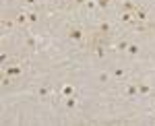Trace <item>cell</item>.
<instances>
[{
	"label": "cell",
	"instance_id": "277c9868",
	"mask_svg": "<svg viewBox=\"0 0 155 126\" xmlns=\"http://www.w3.org/2000/svg\"><path fill=\"white\" fill-rule=\"evenodd\" d=\"M8 77H17V75H21L23 72V68L21 66H6V70H4Z\"/></svg>",
	"mask_w": 155,
	"mask_h": 126
},
{
	"label": "cell",
	"instance_id": "3957f363",
	"mask_svg": "<svg viewBox=\"0 0 155 126\" xmlns=\"http://www.w3.org/2000/svg\"><path fill=\"white\" fill-rule=\"evenodd\" d=\"M137 93H139V83H130L126 87V97H134Z\"/></svg>",
	"mask_w": 155,
	"mask_h": 126
},
{
	"label": "cell",
	"instance_id": "7c38bea8",
	"mask_svg": "<svg viewBox=\"0 0 155 126\" xmlns=\"http://www.w3.org/2000/svg\"><path fill=\"white\" fill-rule=\"evenodd\" d=\"M139 93H141V95H147V93H151V87H149V85H143V83H139Z\"/></svg>",
	"mask_w": 155,
	"mask_h": 126
},
{
	"label": "cell",
	"instance_id": "8fae6325",
	"mask_svg": "<svg viewBox=\"0 0 155 126\" xmlns=\"http://www.w3.org/2000/svg\"><path fill=\"white\" fill-rule=\"evenodd\" d=\"M126 52H128L130 56H137V54H139V46H137V44H128V50H126Z\"/></svg>",
	"mask_w": 155,
	"mask_h": 126
},
{
	"label": "cell",
	"instance_id": "44dd1931",
	"mask_svg": "<svg viewBox=\"0 0 155 126\" xmlns=\"http://www.w3.org/2000/svg\"><path fill=\"white\" fill-rule=\"evenodd\" d=\"M2 85H4V87H6V85H11V79H8V75H6V77L2 79Z\"/></svg>",
	"mask_w": 155,
	"mask_h": 126
},
{
	"label": "cell",
	"instance_id": "9a60e30c",
	"mask_svg": "<svg viewBox=\"0 0 155 126\" xmlns=\"http://www.w3.org/2000/svg\"><path fill=\"white\" fill-rule=\"evenodd\" d=\"M85 6H87L89 11H93V8H99V6H97V0H87V2H85Z\"/></svg>",
	"mask_w": 155,
	"mask_h": 126
},
{
	"label": "cell",
	"instance_id": "9c48e42d",
	"mask_svg": "<svg viewBox=\"0 0 155 126\" xmlns=\"http://www.w3.org/2000/svg\"><path fill=\"white\" fill-rule=\"evenodd\" d=\"M128 44H130V41H126V39H120L118 44H116V48H118L120 52H126V50H128Z\"/></svg>",
	"mask_w": 155,
	"mask_h": 126
},
{
	"label": "cell",
	"instance_id": "4fadbf2b",
	"mask_svg": "<svg viewBox=\"0 0 155 126\" xmlns=\"http://www.w3.org/2000/svg\"><path fill=\"white\" fill-rule=\"evenodd\" d=\"M27 19H29V23H37L39 21V15L37 12H27Z\"/></svg>",
	"mask_w": 155,
	"mask_h": 126
},
{
	"label": "cell",
	"instance_id": "e0dca14e",
	"mask_svg": "<svg viewBox=\"0 0 155 126\" xmlns=\"http://www.w3.org/2000/svg\"><path fill=\"white\" fill-rule=\"evenodd\" d=\"M110 4H112V0H97V6H99V8H106Z\"/></svg>",
	"mask_w": 155,
	"mask_h": 126
},
{
	"label": "cell",
	"instance_id": "5b68a950",
	"mask_svg": "<svg viewBox=\"0 0 155 126\" xmlns=\"http://www.w3.org/2000/svg\"><path fill=\"white\" fill-rule=\"evenodd\" d=\"M122 8H124V12H134V11H137V8H139V6H137V4H132V2H128V0H126V2H122Z\"/></svg>",
	"mask_w": 155,
	"mask_h": 126
},
{
	"label": "cell",
	"instance_id": "603a6c76",
	"mask_svg": "<svg viewBox=\"0 0 155 126\" xmlns=\"http://www.w3.org/2000/svg\"><path fill=\"white\" fill-rule=\"evenodd\" d=\"M72 2H74V4H85L87 0H72Z\"/></svg>",
	"mask_w": 155,
	"mask_h": 126
},
{
	"label": "cell",
	"instance_id": "ffe728a7",
	"mask_svg": "<svg viewBox=\"0 0 155 126\" xmlns=\"http://www.w3.org/2000/svg\"><path fill=\"white\" fill-rule=\"evenodd\" d=\"M99 81H101V83H107V75H106V72L99 75Z\"/></svg>",
	"mask_w": 155,
	"mask_h": 126
},
{
	"label": "cell",
	"instance_id": "ac0fdd59",
	"mask_svg": "<svg viewBox=\"0 0 155 126\" xmlns=\"http://www.w3.org/2000/svg\"><path fill=\"white\" fill-rule=\"evenodd\" d=\"M15 23H17V21H12V19H4V21H2V27H12Z\"/></svg>",
	"mask_w": 155,
	"mask_h": 126
},
{
	"label": "cell",
	"instance_id": "6da1fadb",
	"mask_svg": "<svg viewBox=\"0 0 155 126\" xmlns=\"http://www.w3.org/2000/svg\"><path fill=\"white\" fill-rule=\"evenodd\" d=\"M68 37H71L72 41H81L83 39V29L81 27H72L71 31H68Z\"/></svg>",
	"mask_w": 155,
	"mask_h": 126
},
{
	"label": "cell",
	"instance_id": "d6986e66",
	"mask_svg": "<svg viewBox=\"0 0 155 126\" xmlns=\"http://www.w3.org/2000/svg\"><path fill=\"white\" fill-rule=\"evenodd\" d=\"M39 97H48V89H46V87L39 89Z\"/></svg>",
	"mask_w": 155,
	"mask_h": 126
},
{
	"label": "cell",
	"instance_id": "7402d4cb",
	"mask_svg": "<svg viewBox=\"0 0 155 126\" xmlns=\"http://www.w3.org/2000/svg\"><path fill=\"white\" fill-rule=\"evenodd\" d=\"M25 2H27V4H29V6H33V4H35L37 0H25Z\"/></svg>",
	"mask_w": 155,
	"mask_h": 126
},
{
	"label": "cell",
	"instance_id": "30bf717a",
	"mask_svg": "<svg viewBox=\"0 0 155 126\" xmlns=\"http://www.w3.org/2000/svg\"><path fill=\"white\" fill-rule=\"evenodd\" d=\"M66 108H68V110H74V108H77V99H74V95L66 97Z\"/></svg>",
	"mask_w": 155,
	"mask_h": 126
},
{
	"label": "cell",
	"instance_id": "5bb4252c",
	"mask_svg": "<svg viewBox=\"0 0 155 126\" xmlns=\"http://www.w3.org/2000/svg\"><path fill=\"white\" fill-rule=\"evenodd\" d=\"M95 54H97V58H104L106 56V48L104 46H95Z\"/></svg>",
	"mask_w": 155,
	"mask_h": 126
},
{
	"label": "cell",
	"instance_id": "52a82bcc",
	"mask_svg": "<svg viewBox=\"0 0 155 126\" xmlns=\"http://www.w3.org/2000/svg\"><path fill=\"white\" fill-rule=\"evenodd\" d=\"M99 31H101V33H112V25L107 23V21H104V23H99Z\"/></svg>",
	"mask_w": 155,
	"mask_h": 126
},
{
	"label": "cell",
	"instance_id": "8992f818",
	"mask_svg": "<svg viewBox=\"0 0 155 126\" xmlns=\"http://www.w3.org/2000/svg\"><path fill=\"white\" fill-rule=\"evenodd\" d=\"M62 95H64V97L74 95V87H72V85H64V87H62Z\"/></svg>",
	"mask_w": 155,
	"mask_h": 126
},
{
	"label": "cell",
	"instance_id": "2e32d148",
	"mask_svg": "<svg viewBox=\"0 0 155 126\" xmlns=\"http://www.w3.org/2000/svg\"><path fill=\"white\" fill-rule=\"evenodd\" d=\"M114 77H116V79H124V77H126V72H124L122 68H114Z\"/></svg>",
	"mask_w": 155,
	"mask_h": 126
},
{
	"label": "cell",
	"instance_id": "ba28073f",
	"mask_svg": "<svg viewBox=\"0 0 155 126\" xmlns=\"http://www.w3.org/2000/svg\"><path fill=\"white\" fill-rule=\"evenodd\" d=\"M15 21H17L19 25H25L27 21H29V19H27V12H21V15H17V17H15Z\"/></svg>",
	"mask_w": 155,
	"mask_h": 126
},
{
	"label": "cell",
	"instance_id": "7a4b0ae2",
	"mask_svg": "<svg viewBox=\"0 0 155 126\" xmlns=\"http://www.w3.org/2000/svg\"><path fill=\"white\" fill-rule=\"evenodd\" d=\"M134 19H137V23H143V21H147V19H149V15H147V11H145V8H141V6H139V8L134 11Z\"/></svg>",
	"mask_w": 155,
	"mask_h": 126
}]
</instances>
